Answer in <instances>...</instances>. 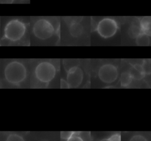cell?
I'll use <instances>...</instances> for the list:
<instances>
[{
  "label": "cell",
  "instance_id": "cell-4",
  "mask_svg": "<svg viewBox=\"0 0 151 141\" xmlns=\"http://www.w3.org/2000/svg\"><path fill=\"white\" fill-rule=\"evenodd\" d=\"M33 33L38 39L46 40L53 35L54 28L52 24L47 20L40 19L34 25Z\"/></svg>",
  "mask_w": 151,
  "mask_h": 141
},
{
  "label": "cell",
  "instance_id": "cell-11",
  "mask_svg": "<svg viewBox=\"0 0 151 141\" xmlns=\"http://www.w3.org/2000/svg\"><path fill=\"white\" fill-rule=\"evenodd\" d=\"M142 32L140 28L139 24H132L128 29V34L132 39H136Z\"/></svg>",
  "mask_w": 151,
  "mask_h": 141
},
{
  "label": "cell",
  "instance_id": "cell-8",
  "mask_svg": "<svg viewBox=\"0 0 151 141\" xmlns=\"http://www.w3.org/2000/svg\"><path fill=\"white\" fill-rule=\"evenodd\" d=\"M131 75L133 79L140 80L146 75L142 65L135 64L133 65L128 71Z\"/></svg>",
  "mask_w": 151,
  "mask_h": 141
},
{
  "label": "cell",
  "instance_id": "cell-20",
  "mask_svg": "<svg viewBox=\"0 0 151 141\" xmlns=\"http://www.w3.org/2000/svg\"><path fill=\"white\" fill-rule=\"evenodd\" d=\"M60 87L61 88H70L67 81L63 79H61L60 81Z\"/></svg>",
  "mask_w": 151,
  "mask_h": 141
},
{
  "label": "cell",
  "instance_id": "cell-12",
  "mask_svg": "<svg viewBox=\"0 0 151 141\" xmlns=\"http://www.w3.org/2000/svg\"><path fill=\"white\" fill-rule=\"evenodd\" d=\"M133 78L129 72H124L120 75V84L123 87L128 86L132 82Z\"/></svg>",
  "mask_w": 151,
  "mask_h": 141
},
{
  "label": "cell",
  "instance_id": "cell-15",
  "mask_svg": "<svg viewBox=\"0 0 151 141\" xmlns=\"http://www.w3.org/2000/svg\"><path fill=\"white\" fill-rule=\"evenodd\" d=\"M142 68L144 70V72L146 75H148L150 73L151 68H150V60H145L142 64Z\"/></svg>",
  "mask_w": 151,
  "mask_h": 141
},
{
  "label": "cell",
  "instance_id": "cell-18",
  "mask_svg": "<svg viewBox=\"0 0 151 141\" xmlns=\"http://www.w3.org/2000/svg\"><path fill=\"white\" fill-rule=\"evenodd\" d=\"M74 133V132H61L60 136H61V139L67 140Z\"/></svg>",
  "mask_w": 151,
  "mask_h": 141
},
{
  "label": "cell",
  "instance_id": "cell-17",
  "mask_svg": "<svg viewBox=\"0 0 151 141\" xmlns=\"http://www.w3.org/2000/svg\"><path fill=\"white\" fill-rule=\"evenodd\" d=\"M67 141H84V140L77 134V133L74 132V133L70 138H68Z\"/></svg>",
  "mask_w": 151,
  "mask_h": 141
},
{
  "label": "cell",
  "instance_id": "cell-13",
  "mask_svg": "<svg viewBox=\"0 0 151 141\" xmlns=\"http://www.w3.org/2000/svg\"><path fill=\"white\" fill-rule=\"evenodd\" d=\"M136 43L139 46H146L150 44V36L148 34L142 33L136 39Z\"/></svg>",
  "mask_w": 151,
  "mask_h": 141
},
{
  "label": "cell",
  "instance_id": "cell-21",
  "mask_svg": "<svg viewBox=\"0 0 151 141\" xmlns=\"http://www.w3.org/2000/svg\"><path fill=\"white\" fill-rule=\"evenodd\" d=\"M14 0H0L1 4H12Z\"/></svg>",
  "mask_w": 151,
  "mask_h": 141
},
{
  "label": "cell",
  "instance_id": "cell-6",
  "mask_svg": "<svg viewBox=\"0 0 151 141\" xmlns=\"http://www.w3.org/2000/svg\"><path fill=\"white\" fill-rule=\"evenodd\" d=\"M98 76L102 82L106 84H110L117 79L118 70L117 68L112 64H104L99 68Z\"/></svg>",
  "mask_w": 151,
  "mask_h": 141
},
{
  "label": "cell",
  "instance_id": "cell-19",
  "mask_svg": "<svg viewBox=\"0 0 151 141\" xmlns=\"http://www.w3.org/2000/svg\"><path fill=\"white\" fill-rule=\"evenodd\" d=\"M109 138L110 141H121V136L119 133H115Z\"/></svg>",
  "mask_w": 151,
  "mask_h": 141
},
{
  "label": "cell",
  "instance_id": "cell-5",
  "mask_svg": "<svg viewBox=\"0 0 151 141\" xmlns=\"http://www.w3.org/2000/svg\"><path fill=\"white\" fill-rule=\"evenodd\" d=\"M118 25L113 18H104L100 20L97 26L98 34L104 39H109L113 37L117 32Z\"/></svg>",
  "mask_w": 151,
  "mask_h": 141
},
{
  "label": "cell",
  "instance_id": "cell-9",
  "mask_svg": "<svg viewBox=\"0 0 151 141\" xmlns=\"http://www.w3.org/2000/svg\"><path fill=\"white\" fill-rule=\"evenodd\" d=\"M139 24L142 33L150 35L151 30V18L150 17H144L142 18Z\"/></svg>",
  "mask_w": 151,
  "mask_h": 141
},
{
  "label": "cell",
  "instance_id": "cell-16",
  "mask_svg": "<svg viewBox=\"0 0 151 141\" xmlns=\"http://www.w3.org/2000/svg\"><path fill=\"white\" fill-rule=\"evenodd\" d=\"M129 141H147V139L141 134L133 135L129 140Z\"/></svg>",
  "mask_w": 151,
  "mask_h": 141
},
{
  "label": "cell",
  "instance_id": "cell-10",
  "mask_svg": "<svg viewBox=\"0 0 151 141\" xmlns=\"http://www.w3.org/2000/svg\"><path fill=\"white\" fill-rule=\"evenodd\" d=\"M83 26L79 23H73L69 28V31L70 34L74 37H78L80 36L83 32Z\"/></svg>",
  "mask_w": 151,
  "mask_h": 141
},
{
  "label": "cell",
  "instance_id": "cell-7",
  "mask_svg": "<svg viewBox=\"0 0 151 141\" xmlns=\"http://www.w3.org/2000/svg\"><path fill=\"white\" fill-rule=\"evenodd\" d=\"M83 79V72L82 69L77 66H74L70 68L67 75V81L70 88H77L79 86Z\"/></svg>",
  "mask_w": 151,
  "mask_h": 141
},
{
  "label": "cell",
  "instance_id": "cell-25",
  "mask_svg": "<svg viewBox=\"0 0 151 141\" xmlns=\"http://www.w3.org/2000/svg\"><path fill=\"white\" fill-rule=\"evenodd\" d=\"M0 21H1V20H0Z\"/></svg>",
  "mask_w": 151,
  "mask_h": 141
},
{
  "label": "cell",
  "instance_id": "cell-3",
  "mask_svg": "<svg viewBox=\"0 0 151 141\" xmlns=\"http://www.w3.org/2000/svg\"><path fill=\"white\" fill-rule=\"evenodd\" d=\"M25 30L24 23L18 20H12L5 26L4 36L11 41H18L24 36Z\"/></svg>",
  "mask_w": 151,
  "mask_h": 141
},
{
  "label": "cell",
  "instance_id": "cell-23",
  "mask_svg": "<svg viewBox=\"0 0 151 141\" xmlns=\"http://www.w3.org/2000/svg\"><path fill=\"white\" fill-rule=\"evenodd\" d=\"M40 141H49L48 140H47V139H42V140H40Z\"/></svg>",
  "mask_w": 151,
  "mask_h": 141
},
{
  "label": "cell",
  "instance_id": "cell-22",
  "mask_svg": "<svg viewBox=\"0 0 151 141\" xmlns=\"http://www.w3.org/2000/svg\"><path fill=\"white\" fill-rule=\"evenodd\" d=\"M99 141H110L109 138H104V139H103Z\"/></svg>",
  "mask_w": 151,
  "mask_h": 141
},
{
  "label": "cell",
  "instance_id": "cell-1",
  "mask_svg": "<svg viewBox=\"0 0 151 141\" xmlns=\"http://www.w3.org/2000/svg\"><path fill=\"white\" fill-rule=\"evenodd\" d=\"M4 76L9 83L18 85L25 79L27 69L21 62L12 61L6 66L4 70Z\"/></svg>",
  "mask_w": 151,
  "mask_h": 141
},
{
  "label": "cell",
  "instance_id": "cell-14",
  "mask_svg": "<svg viewBox=\"0 0 151 141\" xmlns=\"http://www.w3.org/2000/svg\"><path fill=\"white\" fill-rule=\"evenodd\" d=\"M5 141H25L24 139L16 133H12L8 136Z\"/></svg>",
  "mask_w": 151,
  "mask_h": 141
},
{
  "label": "cell",
  "instance_id": "cell-2",
  "mask_svg": "<svg viewBox=\"0 0 151 141\" xmlns=\"http://www.w3.org/2000/svg\"><path fill=\"white\" fill-rule=\"evenodd\" d=\"M56 69L54 65L50 62H40L35 69V76L40 82L48 84L55 77Z\"/></svg>",
  "mask_w": 151,
  "mask_h": 141
},
{
  "label": "cell",
  "instance_id": "cell-24",
  "mask_svg": "<svg viewBox=\"0 0 151 141\" xmlns=\"http://www.w3.org/2000/svg\"><path fill=\"white\" fill-rule=\"evenodd\" d=\"M150 139H151V133H150Z\"/></svg>",
  "mask_w": 151,
  "mask_h": 141
}]
</instances>
